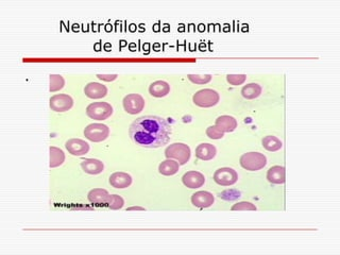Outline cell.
I'll use <instances>...</instances> for the list:
<instances>
[{"mask_svg": "<svg viewBox=\"0 0 340 255\" xmlns=\"http://www.w3.org/2000/svg\"><path fill=\"white\" fill-rule=\"evenodd\" d=\"M172 129L169 122L160 116H143L131 123V139L145 148H159L170 140Z\"/></svg>", "mask_w": 340, "mask_h": 255, "instance_id": "6da1fadb", "label": "cell"}, {"mask_svg": "<svg viewBox=\"0 0 340 255\" xmlns=\"http://www.w3.org/2000/svg\"><path fill=\"white\" fill-rule=\"evenodd\" d=\"M191 148L183 142H174L166 148L165 155L167 159L175 160L180 165H185L191 159Z\"/></svg>", "mask_w": 340, "mask_h": 255, "instance_id": "7a4b0ae2", "label": "cell"}, {"mask_svg": "<svg viewBox=\"0 0 340 255\" xmlns=\"http://www.w3.org/2000/svg\"><path fill=\"white\" fill-rule=\"evenodd\" d=\"M242 167L249 171H257L267 165V158L260 152H248L239 160Z\"/></svg>", "mask_w": 340, "mask_h": 255, "instance_id": "3957f363", "label": "cell"}, {"mask_svg": "<svg viewBox=\"0 0 340 255\" xmlns=\"http://www.w3.org/2000/svg\"><path fill=\"white\" fill-rule=\"evenodd\" d=\"M219 94L214 90L204 89L197 92L193 97L194 103L200 108H212L219 102Z\"/></svg>", "mask_w": 340, "mask_h": 255, "instance_id": "277c9868", "label": "cell"}, {"mask_svg": "<svg viewBox=\"0 0 340 255\" xmlns=\"http://www.w3.org/2000/svg\"><path fill=\"white\" fill-rule=\"evenodd\" d=\"M86 114L92 119L104 120L113 114V108L108 102H94L86 108Z\"/></svg>", "mask_w": 340, "mask_h": 255, "instance_id": "5b68a950", "label": "cell"}, {"mask_svg": "<svg viewBox=\"0 0 340 255\" xmlns=\"http://www.w3.org/2000/svg\"><path fill=\"white\" fill-rule=\"evenodd\" d=\"M110 129L108 126L102 123H92L89 124L84 130L85 138L94 142L103 141L109 138Z\"/></svg>", "mask_w": 340, "mask_h": 255, "instance_id": "8992f818", "label": "cell"}, {"mask_svg": "<svg viewBox=\"0 0 340 255\" xmlns=\"http://www.w3.org/2000/svg\"><path fill=\"white\" fill-rule=\"evenodd\" d=\"M238 180L237 172L230 167L219 168L214 173V181L221 186H231L235 184Z\"/></svg>", "mask_w": 340, "mask_h": 255, "instance_id": "52a82bcc", "label": "cell"}, {"mask_svg": "<svg viewBox=\"0 0 340 255\" xmlns=\"http://www.w3.org/2000/svg\"><path fill=\"white\" fill-rule=\"evenodd\" d=\"M123 108L127 113L135 115L141 113L145 108L144 98L138 94H130L123 98Z\"/></svg>", "mask_w": 340, "mask_h": 255, "instance_id": "ba28073f", "label": "cell"}, {"mask_svg": "<svg viewBox=\"0 0 340 255\" xmlns=\"http://www.w3.org/2000/svg\"><path fill=\"white\" fill-rule=\"evenodd\" d=\"M49 102L50 109L54 112H66L71 110L73 105V98L65 94L54 95L53 97L50 98Z\"/></svg>", "mask_w": 340, "mask_h": 255, "instance_id": "9c48e42d", "label": "cell"}, {"mask_svg": "<svg viewBox=\"0 0 340 255\" xmlns=\"http://www.w3.org/2000/svg\"><path fill=\"white\" fill-rule=\"evenodd\" d=\"M65 147L67 151L74 155V157H82V155H84L90 151V145L87 144L86 141L79 139H73L67 140Z\"/></svg>", "mask_w": 340, "mask_h": 255, "instance_id": "30bf717a", "label": "cell"}, {"mask_svg": "<svg viewBox=\"0 0 340 255\" xmlns=\"http://www.w3.org/2000/svg\"><path fill=\"white\" fill-rule=\"evenodd\" d=\"M182 181L186 187L196 189L204 185L205 177L199 171H188L182 178Z\"/></svg>", "mask_w": 340, "mask_h": 255, "instance_id": "8fae6325", "label": "cell"}, {"mask_svg": "<svg viewBox=\"0 0 340 255\" xmlns=\"http://www.w3.org/2000/svg\"><path fill=\"white\" fill-rule=\"evenodd\" d=\"M215 198L210 191H197L192 196V203L196 208L206 209L214 204Z\"/></svg>", "mask_w": 340, "mask_h": 255, "instance_id": "7c38bea8", "label": "cell"}, {"mask_svg": "<svg viewBox=\"0 0 340 255\" xmlns=\"http://www.w3.org/2000/svg\"><path fill=\"white\" fill-rule=\"evenodd\" d=\"M84 94L92 99H100L106 96V94H108V89H106L105 85L97 82H91L85 86Z\"/></svg>", "mask_w": 340, "mask_h": 255, "instance_id": "4fadbf2b", "label": "cell"}, {"mask_svg": "<svg viewBox=\"0 0 340 255\" xmlns=\"http://www.w3.org/2000/svg\"><path fill=\"white\" fill-rule=\"evenodd\" d=\"M215 126L223 133H230L234 131L237 128V121L234 117L229 115H222L217 118Z\"/></svg>", "mask_w": 340, "mask_h": 255, "instance_id": "5bb4252c", "label": "cell"}, {"mask_svg": "<svg viewBox=\"0 0 340 255\" xmlns=\"http://www.w3.org/2000/svg\"><path fill=\"white\" fill-rule=\"evenodd\" d=\"M132 183V178L125 172H115L110 177V184L115 188H127Z\"/></svg>", "mask_w": 340, "mask_h": 255, "instance_id": "9a60e30c", "label": "cell"}, {"mask_svg": "<svg viewBox=\"0 0 340 255\" xmlns=\"http://www.w3.org/2000/svg\"><path fill=\"white\" fill-rule=\"evenodd\" d=\"M81 167L84 172L89 175H99L104 169L103 163L101 161L96 159H87L81 163Z\"/></svg>", "mask_w": 340, "mask_h": 255, "instance_id": "2e32d148", "label": "cell"}, {"mask_svg": "<svg viewBox=\"0 0 340 255\" xmlns=\"http://www.w3.org/2000/svg\"><path fill=\"white\" fill-rule=\"evenodd\" d=\"M111 195L102 188L93 189L89 192V200L91 203L96 205H106L110 200Z\"/></svg>", "mask_w": 340, "mask_h": 255, "instance_id": "e0dca14e", "label": "cell"}, {"mask_svg": "<svg viewBox=\"0 0 340 255\" xmlns=\"http://www.w3.org/2000/svg\"><path fill=\"white\" fill-rule=\"evenodd\" d=\"M217 149L212 144H200L196 148V157L202 161H210L216 157Z\"/></svg>", "mask_w": 340, "mask_h": 255, "instance_id": "ac0fdd59", "label": "cell"}, {"mask_svg": "<svg viewBox=\"0 0 340 255\" xmlns=\"http://www.w3.org/2000/svg\"><path fill=\"white\" fill-rule=\"evenodd\" d=\"M285 178V168L283 166H273L267 172V180L272 184H284Z\"/></svg>", "mask_w": 340, "mask_h": 255, "instance_id": "d6986e66", "label": "cell"}, {"mask_svg": "<svg viewBox=\"0 0 340 255\" xmlns=\"http://www.w3.org/2000/svg\"><path fill=\"white\" fill-rule=\"evenodd\" d=\"M170 92V86L165 81H155V82L151 83L149 88V93L151 96H153L155 98H162L165 97L169 94Z\"/></svg>", "mask_w": 340, "mask_h": 255, "instance_id": "ffe728a7", "label": "cell"}, {"mask_svg": "<svg viewBox=\"0 0 340 255\" xmlns=\"http://www.w3.org/2000/svg\"><path fill=\"white\" fill-rule=\"evenodd\" d=\"M180 164L177 161L167 159L166 161L162 162L159 166V172L163 176H173L179 171Z\"/></svg>", "mask_w": 340, "mask_h": 255, "instance_id": "44dd1931", "label": "cell"}, {"mask_svg": "<svg viewBox=\"0 0 340 255\" xmlns=\"http://www.w3.org/2000/svg\"><path fill=\"white\" fill-rule=\"evenodd\" d=\"M49 151H50V163H49L50 168L59 167L63 163H64L65 154H64V152H63V150H61L60 148L50 147Z\"/></svg>", "mask_w": 340, "mask_h": 255, "instance_id": "7402d4cb", "label": "cell"}, {"mask_svg": "<svg viewBox=\"0 0 340 255\" xmlns=\"http://www.w3.org/2000/svg\"><path fill=\"white\" fill-rule=\"evenodd\" d=\"M261 94H262V88L261 85H259L257 83H250L248 85H244L242 89L243 97L248 99V100L260 97Z\"/></svg>", "mask_w": 340, "mask_h": 255, "instance_id": "603a6c76", "label": "cell"}, {"mask_svg": "<svg viewBox=\"0 0 340 255\" xmlns=\"http://www.w3.org/2000/svg\"><path fill=\"white\" fill-rule=\"evenodd\" d=\"M262 144H263V147L270 152L278 151L283 147L282 141L278 138H275V136H272V135H269V136H266V138H264L262 140Z\"/></svg>", "mask_w": 340, "mask_h": 255, "instance_id": "cb8c5ba5", "label": "cell"}, {"mask_svg": "<svg viewBox=\"0 0 340 255\" xmlns=\"http://www.w3.org/2000/svg\"><path fill=\"white\" fill-rule=\"evenodd\" d=\"M49 80H50V86H49L50 92H58L64 88L65 81L62 76H60V74H51Z\"/></svg>", "mask_w": 340, "mask_h": 255, "instance_id": "d4e9b609", "label": "cell"}, {"mask_svg": "<svg viewBox=\"0 0 340 255\" xmlns=\"http://www.w3.org/2000/svg\"><path fill=\"white\" fill-rule=\"evenodd\" d=\"M188 79L194 84H206L212 80L211 74H188Z\"/></svg>", "mask_w": 340, "mask_h": 255, "instance_id": "484cf974", "label": "cell"}, {"mask_svg": "<svg viewBox=\"0 0 340 255\" xmlns=\"http://www.w3.org/2000/svg\"><path fill=\"white\" fill-rule=\"evenodd\" d=\"M123 204H124V201L121 196L113 195L111 196L108 204H106V207L111 209H119L123 207Z\"/></svg>", "mask_w": 340, "mask_h": 255, "instance_id": "4316f807", "label": "cell"}, {"mask_svg": "<svg viewBox=\"0 0 340 255\" xmlns=\"http://www.w3.org/2000/svg\"><path fill=\"white\" fill-rule=\"evenodd\" d=\"M206 135L209 136L211 139H221L224 136V133L220 131L216 126H212L206 129Z\"/></svg>", "mask_w": 340, "mask_h": 255, "instance_id": "83f0119b", "label": "cell"}, {"mask_svg": "<svg viewBox=\"0 0 340 255\" xmlns=\"http://www.w3.org/2000/svg\"><path fill=\"white\" fill-rule=\"evenodd\" d=\"M245 79H247V76L245 74H229V76H226V80H228V82L232 85H242Z\"/></svg>", "mask_w": 340, "mask_h": 255, "instance_id": "f1b7e54d", "label": "cell"}, {"mask_svg": "<svg viewBox=\"0 0 340 255\" xmlns=\"http://www.w3.org/2000/svg\"><path fill=\"white\" fill-rule=\"evenodd\" d=\"M232 210H256V207L250 202L243 201L233 205Z\"/></svg>", "mask_w": 340, "mask_h": 255, "instance_id": "f546056e", "label": "cell"}, {"mask_svg": "<svg viewBox=\"0 0 340 255\" xmlns=\"http://www.w3.org/2000/svg\"><path fill=\"white\" fill-rule=\"evenodd\" d=\"M221 194H223V195H228V196H222V197H220V198L224 199V200H236L237 198L241 197V192H239V191L236 190V189H228V190H224V191L221 192Z\"/></svg>", "mask_w": 340, "mask_h": 255, "instance_id": "4dcf8cb0", "label": "cell"}, {"mask_svg": "<svg viewBox=\"0 0 340 255\" xmlns=\"http://www.w3.org/2000/svg\"><path fill=\"white\" fill-rule=\"evenodd\" d=\"M117 74H97V78L102 80V81H106V82H111V81H114L117 79Z\"/></svg>", "mask_w": 340, "mask_h": 255, "instance_id": "1f68e13d", "label": "cell"}, {"mask_svg": "<svg viewBox=\"0 0 340 255\" xmlns=\"http://www.w3.org/2000/svg\"><path fill=\"white\" fill-rule=\"evenodd\" d=\"M144 210L145 209H143V208H140V207H133V208H130V209H128V210Z\"/></svg>", "mask_w": 340, "mask_h": 255, "instance_id": "d6a6232c", "label": "cell"}]
</instances>
